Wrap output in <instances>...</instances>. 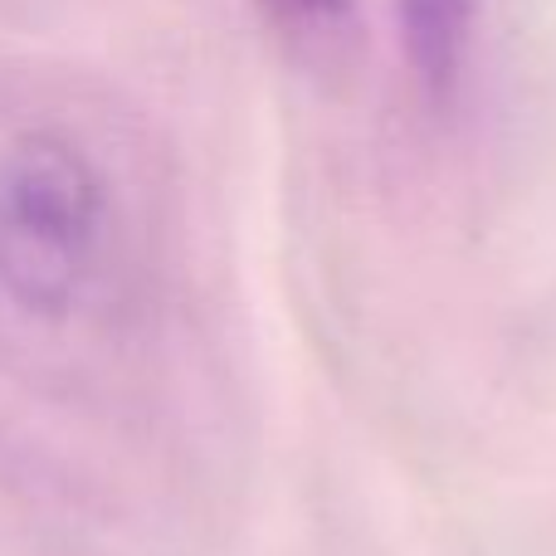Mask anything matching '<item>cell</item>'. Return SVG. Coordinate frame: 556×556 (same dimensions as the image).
<instances>
[{
    "label": "cell",
    "mask_w": 556,
    "mask_h": 556,
    "mask_svg": "<svg viewBox=\"0 0 556 556\" xmlns=\"http://www.w3.org/2000/svg\"><path fill=\"white\" fill-rule=\"evenodd\" d=\"M260 10L283 35H332L337 25H346L352 0H260Z\"/></svg>",
    "instance_id": "3957f363"
},
{
    "label": "cell",
    "mask_w": 556,
    "mask_h": 556,
    "mask_svg": "<svg viewBox=\"0 0 556 556\" xmlns=\"http://www.w3.org/2000/svg\"><path fill=\"white\" fill-rule=\"evenodd\" d=\"M473 5L479 0H401V35L410 68L425 88L444 93L459 78L464 49H469Z\"/></svg>",
    "instance_id": "7a4b0ae2"
},
{
    "label": "cell",
    "mask_w": 556,
    "mask_h": 556,
    "mask_svg": "<svg viewBox=\"0 0 556 556\" xmlns=\"http://www.w3.org/2000/svg\"><path fill=\"white\" fill-rule=\"evenodd\" d=\"M103 181L68 137L29 132L0 162V288L25 313L64 317L93 269Z\"/></svg>",
    "instance_id": "6da1fadb"
}]
</instances>
